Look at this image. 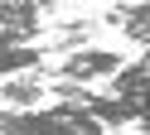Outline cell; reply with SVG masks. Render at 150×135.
<instances>
[{
  "label": "cell",
  "mask_w": 150,
  "mask_h": 135,
  "mask_svg": "<svg viewBox=\"0 0 150 135\" xmlns=\"http://www.w3.org/2000/svg\"><path fill=\"white\" fill-rule=\"evenodd\" d=\"M0 135H107V121H97L73 96H53V106L0 111Z\"/></svg>",
  "instance_id": "1"
},
{
  "label": "cell",
  "mask_w": 150,
  "mask_h": 135,
  "mask_svg": "<svg viewBox=\"0 0 150 135\" xmlns=\"http://www.w3.org/2000/svg\"><path fill=\"white\" fill-rule=\"evenodd\" d=\"M126 63L121 53H111V48H73V53H63V63L49 68V77H68V82H97V77H111L116 68Z\"/></svg>",
  "instance_id": "2"
},
{
  "label": "cell",
  "mask_w": 150,
  "mask_h": 135,
  "mask_svg": "<svg viewBox=\"0 0 150 135\" xmlns=\"http://www.w3.org/2000/svg\"><path fill=\"white\" fill-rule=\"evenodd\" d=\"M44 19V0H0V48L34 44Z\"/></svg>",
  "instance_id": "3"
},
{
  "label": "cell",
  "mask_w": 150,
  "mask_h": 135,
  "mask_svg": "<svg viewBox=\"0 0 150 135\" xmlns=\"http://www.w3.org/2000/svg\"><path fill=\"white\" fill-rule=\"evenodd\" d=\"M107 24H116L126 39H136V44L150 48V0H126V5L107 10Z\"/></svg>",
  "instance_id": "4"
},
{
  "label": "cell",
  "mask_w": 150,
  "mask_h": 135,
  "mask_svg": "<svg viewBox=\"0 0 150 135\" xmlns=\"http://www.w3.org/2000/svg\"><path fill=\"white\" fill-rule=\"evenodd\" d=\"M87 34H92V24H87V19H73V24H63L58 29V34H53V53H73V48H82V44H87Z\"/></svg>",
  "instance_id": "5"
}]
</instances>
